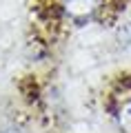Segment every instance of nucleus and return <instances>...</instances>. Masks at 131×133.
Here are the masks:
<instances>
[{"mask_svg": "<svg viewBox=\"0 0 131 133\" xmlns=\"http://www.w3.org/2000/svg\"><path fill=\"white\" fill-rule=\"evenodd\" d=\"M102 9V0H58V11L69 22L82 24L93 20Z\"/></svg>", "mask_w": 131, "mask_h": 133, "instance_id": "obj_1", "label": "nucleus"}, {"mask_svg": "<svg viewBox=\"0 0 131 133\" xmlns=\"http://www.w3.org/2000/svg\"><path fill=\"white\" fill-rule=\"evenodd\" d=\"M113 122L120 133H131V93L122 95L113 109Z\"/></svg>", "mask_w": 131, "mask_h": 133, "instance_id": "obj_2", "label": "nucleus"}, {"mask_svg": "<svg viewBox=\"0 0 131 133\" xmlns=\"http://www.w3.org/2000/svg\"><path fill=\"white\" fill-rule=\"evenodd\" d=\"M0 133H27V131L18 124H5V127H0Z\"/></svg>", "mask_w": 131, "mask_h": 133, "instance_id": "obj_3", "label": "nucleus"}]
</instances>
